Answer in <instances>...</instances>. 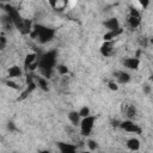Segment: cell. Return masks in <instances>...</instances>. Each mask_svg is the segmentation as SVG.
I'll return each mask as SVG.
<instances>
[{
	"label": "cell",
	"instance_id": "6da1fadb",
	"mask_svg": "<svg viewBox=\"0 0 153 153\" xmlns=\"http://www.w3.org/2000/svg\"><path fill=\"white\" fill-rule=\"evenodd\" d=\"M56 57H57L56 50H50L48 53H44L42 56H39L38 69L44 78L51 76L53 69H54V67H56Z\"/></svg>",
	"mask_w": 153,
	"mask_h": 153
},
{
	"label": "cell",
	"instance_id": "7a4b0ae2",
	"mask_svg": "<svg viewBox=\"0 0 153 153\" xmlns=\"http://www.w3.org/2000/svg\"><path fill=\"white\" fill-rule=\"evenodd\" d=\"M30 36L32 38L38 39L39 43L45 44V43L53 41V38L55 36V30L51 27L41 25V24H36V25H33V29H32Z\"/></svg>",
	"mask_w": 153,
	"mask_h": 153
},
{
	"label": "cell",
	"instance_id": "3957f363",
	"mask_svg": "<svg viewBox=\"0 0 153 153\" xmlns=\"http://www.w3.org/2000/svg\"><path fill=\"white\" fill-rule=\"evenodd\" d=\"M94 122H96V117L94 116H87L85 118L81 120L80 122V133L84 136H88L94 127Z\"/></svg>",
	"mask_w": 153,
	"mask_h": 153
},
{
	"label": "cell",
	"instance_id": "277c9868",
	"mask_svg": "<svg viewBox=\"0 0 153 153\" xmlns=\"http://www.w3.org/2000/svg\"><path fill=\"white\" fill-rule=\"evenodd\" d=\"M121 129H123L124 131H128V133H134V134H141V128L135 124L131 120H126V121H122L121 122V126H120Z\"/></svg>",
	"mask_w": 153,
	"mask_h": 153
},
{
	"label": "cell",
	"instance_id": "5b68a950",
	"mask_svg": "<svg viewBox=\"0 0 153 153\" xmlns=\"http://www.w3.org/2000/svg\"><path fill=\"white\" fill-rule=\"evenodd\" d=\"M59 149H60V153H76V149L78 147L73 143H68V142H57L56 143Z\"/></svg>",
	"mask_w": 153,
	"mask_h": 153
},
{
	"label": "cell",
	"instance_id": "8992f818",
	"mask_svg": "<svg viewBox=\"0 0 153 153\" xmlns=\"http://www.w3.org/2000/svg\"><path fill=\"white\" fill-rule=\"evenodd\" d=\"M122 65L128 69H137L140 66V60L137 57H127L122 61Z\"/></svg>",
	"mask_w": 153,
	"mask_h": 153
},
{
	"label": "cell",
	"instance_id": "52a82bcc",
	"mask_svg": "<svg viewBox=\"0 0 153 153\" xmlns=\"http://www.w3.org/2000/svg\"><path fill=\"white\" fill-rule=\"evenodd\" d=\"M103 26L108 29V31H115L120 29V23L117 18H109L105 22H103Z\"/></svg>",
	"mask_w": 153,
	"mask_h": 153
},
{
	"label": "cell",
	"instance_id": "ba28073f",
	"mask_svg": "<svg viewBox=\"0 0 153 153\" xmlns=\"http://www.w3.org/2000/svg\"><path fill=\"white\" fill-rule=\"evenodd\" d=\"M23 35H30L31 33V31H32V29H33V26L31 25V22L29 20V19H23V22L19 24V26L17 27Z\"/></svg>",
	"mask_w": 153,
	"mask_h": 153
},
{
	"label": "cell",
	"instance_id": "9c48e42d",
	"mask_svg": "<svg viewBox=\"0 0 153 153\" xmlns=\"http://www.w3.org/2000/svg\"><path fill=\"white\" fill-rule=\"evenodd\" d=\"M114 51V42H104L102 45H100V54L105 57L110 56Z\"/></svg>",
	"mask_w": 153,
	"mask_h": 153
},
{
	"label": "cell",
	"instance_id": "30bf717a",
	"mask_svg": "<svg viewBox=\"0 0 153 153\" xmlns=\"http://www.w3.org/2000/svg\"><path fill=\"white\" fill-rule=\"evenodd\" d=\"M114 75L120 84H127L130 81V74L124 72V71H117L114 73Z\"/></svg>",
	"mask_w": 153,
	"mask_h": 153
},
{
	"label": "cell",
	"instance_id": "8fae6325",
	"mask_svg": "<svg viewBox=\"0 0 153 153\" xmlns=\"http://www.w3.org/2000/svg\"><path fill=\"white\" fill-rule=\"evenodd\" d=\"M140 146H141V143H140V141L136 137H130L129 140H127V147L130 151H133V152L139 151L140 149Z\"/></svg>",
	"mask_w": 153,
	"mask_h": 153
},
{
	"label": "cell",
	"instance_id": "7c38bea8",
	"mask_svg": "<svg viewBox=\"0 0 153 153\" xmlns=\"http://www.w3.org/2000/svg\"><path fill=\"white\" fill-rule=\"evenodd\" d=\"M80 118H81V116L79 115V111H71V112H68V120L73 123V126H80Z\"/></svg>",
	"mask_w": 153,
	"mask_h": 153
},
{
	"label": "cell",
	"instance_id": "4fadbf2b",
	"mask_svg": "<svg viewBox=\"0 0 153 153\" xmlns=\"http://www.w3.org/2000/svg\"><path fill=\"white\" fill-rule=\"evenodd\" d=\"M122 33V29L120 27L118 30H115V31H108L104 36H103V38H104V42H111L116 36H118V35H121Z\"/></svg>",
	"mask_w": 153,
	"mask_h": 153
},
{
	"label": "cell",
	"instance_id": "5bb4252c",
	"mask_svg": "<svg viewBox=\"0 0 153 153\" xmlns=\"http://www.w3.org/2000/svg\"><path fill=\"white\" fill-rule=\"evenodd\" d=\"M140 23H141V17L140 16H130L129 14V17H128V24H129V26L131 29L137 27L140 25Z\"/></svg>",
	"mask_w": 153,
	"mask_h": 153
},
{
	"label": "cell",
	"instance_id": "9a60e30c",
	"mask_svg": "<svg viewBox=\"0 0 153 153\" xmlns=\"http://www.w3.org/2000/svg\"><path fill=\"white\" fill-rule=\"evenodd\" d=\"M38 60H37V55L36 54H29V55H26V57H25V60H24V66H25V68L27 69L31 65H33L35 62H37Z\"/></svg>",
	"mask_w": 153,
	"mask_h": 153
},
{
	"label": "cell",
	"instance_id": "2e32d148",
	"mask_svg": "<svg viewBox=\"0 0 153 153\" xmlns=\"http://www.w3.org/2000/svg\"><path fill=\"white\" fill-rule=\"evenodd\" d=\"M22 75V69L19 66H12L8 69V76L10 78H18Z\"/></svg>",
	"mask_w": 153,
	"mask_h": 153
},
{
	"label": "cell",
	"instance_id": "e0dca14e",
	"mask_svg": "<svg viewBox=\"0 0 153 153\" xmlns=\"http://www.w3.org/2000/svg\"><path fill=\"white\" fill-rule=\"evenodd\" d=\"M135 115H136V108L134 105H129L126 110V116L128 117V120H131L135 117Z\"/></svg>",
	"mask_w": 153,
	"mask_h": 153
},
{
	"label": "cell",
	"instance_id": "ac0fdd59",
	"mask_svg": "<svg viewBox=\"0 0 153 153\" xmlns=\"http://www.w3.org/2000/svg\"><path fill=\"white\" fill-rule=\"evenodd\" d=\"M38 86H39V88H42L43 91H48L49 90V87H48V82H47V80H45V78H38Z\"/></svg>",
	"mask_w": 153,
	"mask_h": 153
},
{
	"label": "cell",
	"instance_id": "d6986e66",
	"mask_svg": "<svg viewBox=\"0 0 153 153\" xmlns=\"http://www.w3.org/2000/svg\"><path fill=\"white\" fill-rule=\"evenodd\" d=\"M49 4L55 8V10H60V8H63L66 2L65 1H49Z\"/></svg>",
	"mask_w": 153,
	"mask_h": 153
},
{
	"label": "cell",
	"instance_id": "ffe728a7",
	"mask_svg": "<svg viewBox=\"0 0 153 153\" xmlns=\"http://www.w3.org/2000/svg\"><path fill=\"white\" fill-rule=\"evenodd\" d=\"M79 115H80L82 118H85V117H87V116H91V115H90V108L82 106V108L79 110Z\"/></svg>",
	"mask_w": 153,
	"mask_h": 153
},
{
	"label": "cell",
	"instance_id": "44dd1931",
	"mask_svg": "<svg viewBox=\"0 0 153 153\" xmlns=\"http://www.w3.org/2000/svg\"><path fill=\"white\" fill-rule=\"evenodd\" d=\"M56 69H57V72H59L61 75H65V74L68 73V67L65 66V65H57V66H56Z\"/></svg>",
	"mask_w": 153,
	"mask_h": 153
},
{
	"label": "cell",
	"instance_id": "7402d4cb",
	"mask_svg": "<svg viewBox=\"0 0 153 153\" xmlns=\"http://www.w3.org/2000/svg\"><path fill=\"white\" fill-rule=\"evenodd\" d=\"M87 146H88V148H90L91 152L92 151H96L97 147H98V145H97V142L94 140H87Z\"/></svg>",
	"mask_w": 153,
	"mask_h": 153
},
{
	"label": "cell",
	"instance_id": "603a6c76",
	"mask_svg": "<svg viewBox=\"0 0 153 153\" xmlns=\"http://www.w3.org/2000/svg\"><path fill=\"white\" fill-rule=\"evenodd\" d=\"M108 86H109V88H110V90H112V91H117V90H118L117 84H116V82H114V81H109Z\"/></svg>",
	"mask_w": 153,
	"mask_h": 153
},
{
	"label": "cell",
	"instance_id": "cb8c5ba5",
	"mask_svg": "<svg viewBox=\"0 0 153 153\" xmlns=\"http://www.w3.org/2000/svg\"><path fill=\"white\" fill-rule=\"evenodd\" d=\"M5 45H6V38H5L4 35H1V37H0V49L1 50L5 49Z\"/></svg>",
	"mask_w": 153,
	"mask_h": 153
},
{
	"label": "cell",
	"instance_id": "d4e9b609",
	"mask_svg": "<svg viewBox=\"0 0 153 153\" xmlns=\"http://www.w3.org/2000/svg\"><path fill=\"white\" fill-rule=\"evenodd\" d=\"M6 85L8 86V87H11V88H14V90H18L19 87H18V85L16 84V82H13V81H11V80H8V81H6Z\"/></svg>",
	"mask_w": 153,
	"mask_h": 153
},
{
	"label": "cell",
	"instance_id": "484cf974",
	"mask_svg": "<svg viewBox=\"0 0 153 153\" xmlns=\"http://www.w3.org/2000/svg\"><path fill=\"white\" fill-rule=\"evenodd\" d=\"M139 4H140V5H141V7L145 10V8H146V7L149 5V1H148V0H143V1H140Z\"/></svg>",
	"mask_w": 153,
	"mask_h": 153
},
{
	"label": "cell",
	"instance_id": "4316f807",
	"mask_svg": "<svg viewBox=\"0 0 153 153\" xmlns=\"http://www.w3.org/2000/svg\"><path fill=\"white\" fill-rule=\"evenodd\" d=\"M7 128L10 129V130H16V127H14V123L13 122H8V126H7Z\"/></svg>",
	"mask_w": 153,
	"mask_h": 153
},
{
	"label": "cell",
	"instance_id": "83f0119b",
	"mask_svg": "<svg viewBox=\"0 0 153 153\" xmlns=\"http://www.w3.org/2000/svg\"><path fill=\"white\" fill-rule=\"evenodd\" d=\"M111 123H112V127H114V128H116V127H120V126H121V122H120V121H117V120L112 121Z\"/></svg>",
	"mask_w": 153,
	"mask_h": 153
},
{
	"label": "cell",
	"instance_id": "f1b7e54d",
	"mask_svg": "<svg viewBox=\"0 0 153 153\" xmlns=\"http://www.w3.org/2000/svg\"><path fill=\"white\" fill-rule=\"evenodd\" d=\"M149 90H151V88H149L148 85H145V86H143V92H145V93H149Z\"/></svg>",
	"mask_w": 153,
	"mask_h": 153
},
{
	"label": "cell",
	"instance_id": "f546056e",
	"mask_svg": "<svg viewBox=\"0 0 153 153\" xmlns=\"http://www.w3.org/2000/svg\"><path fill=\"white\" fill-rule=\"evenodd\" d=\"M38 153H50V152L47 149H41V151H38Z\"/></svg>",
	"mask_w": 153,
	"mask_h": 153
},
{
	"label": "cell",
	"instance_id": "4dcf8cb0",
	"mask_svg": "<svg viewBox=\"0 0 153 153\" xmlns=\"http://www.w3.org/2000/svg\"><path fill=\"white\" fill-rule=\"evenodd\" d=\"M81 153H91V151H84V152H81Z\"/></svg>",
	"mask_w": 153,
	"mask_h": 153
},
{
	"label": "cell",
	"instance_id": "1f68e13d",
	"mask_svg": "<svg viewBox=\"0 0 153 153\" xmlns=\"http://www.w3.org/2000/svg\"><path fill=\"white\" fill-rule=\"evenodd\" d=\"M151 80H152V81H153V74H152V75H151Z\"/></svg>",
	"mask_w": 153,
	"mask_h": 153
}]
</instances>
